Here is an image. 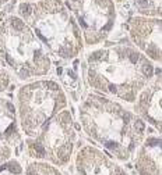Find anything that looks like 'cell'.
<instances>
[{
    "mask_svg": "<svg viewBox=\"0 0 162 175\" xmlns=\"http://www.w3.org/2000/svg\"><path fill=\"white\" fill-rule=\"evenodd\" d=\"M78 117L88 138L120 163L130 161L145 138V122L105 96L90 95L81 103Z\"/></svg>",
    "mask_w": 162,
    "mask_h": 175,
    "instance_id": "6da1fadb",
    "label": "cell"
},
{
    "mask_svg": "<svg viewBox=\"0 0 162 175\" xmlns=\"http://www.w3.org/2000/svg\"><path fill=\"white\" fill-rule=\"evenodd\" d=\"M154 75V65L130 43L108 45L87 57L90 86L124 101H134Z\"/></svg>",
    "mask_w": 162,
    "mask_h": 175,
    "instance_id": "7a4b0ae2",
    "label": "cell"
},
{
    "mask_svg": "<svg viewBox=\"0 0 162 175\" xmlns=\"http://www.w3.org/2000/svg\"><path fill=\"white\" fill-rule=\"evenodd\" d=\"M20 14L49 51L62 59H74L82 49L80 28L59 0H43L35 6L23 3Z\"/></svg>",
    "mask_w": 162,
    "mask_h": 175,
    "instance_id": "3957f363",
    "label": "cell"
},
{
    "mask_svg": "<svg viewBox=\"0 0 162 175\" xmlns=\"http://www.w3.org/2000/svg\"><path fill=\"white\" fill-rule=\"evenodd\" d=\"M0 65L20 79H29L48 74L52 61L46 46L28 24L10 17L0 24Z\"/></svg>",
    "mask_w": 162,
    "mask_h": 175,
    "instance_id": "277c9868",
    "label": "cell"
},
{
    "mask_svg": "<svg viewBox=\"0 0 162 175\" xmlns=\"http://www.w3.org/2000/svg\"><path fill=\"white\" fill-rule=\"evenodd\" d=\"M17 99L20 125L28 138L38 135L48 121L67 106L63 89L57 82L49 79L24 85L18 90Z\"/></svg>",
    "mask_w": 162,
    "mask_h": 175,
    "instance_id": "5b68a950",
    "label": "cell"
},
{
    "mask_svg": "<svg viewBox=\"0 0 162 175\" xmlns=\"http://www.w3.org/2000/svg\"><path fill=\"white\" fill-rule=\"evenodd\" d=\"M76 138L71 114L68 110H62L48 121L38 135L25 140V151L32 160L64 167L71 160Z\"/></svg>",
    "mask_w": 162,
    "mask_h": 175,
    "instance_id": "8992f818",
    "label": "cell"
},
{
    "mask_svg": "<svg viewBox=\"0 0 162 175\" xmlns=\"http://www.w3.org/2000/svg\"><path fill=\"white\" fill-rule=\"evenodd\" d=\"M68 10L76 14L88 45H96L109 35L115 22L112 0H68Z\"/></svg>",
    "mask_w": 162,
    "mask_h": 175,
    "instance_id": "52a82bcc",
    "label": "cell"
},
{
    "mask_svg": "<svg viewBox=\"0 0 162 175\" xmlns=\"http://www.w3.org/2000/svg\"><path fill=\"white\" fill-rule=\"evenodd\" d=\"M76 175H129L105 150L92 145H85L77 150L74 157Z\"/></svg>",
    "mask_w": 162,
    "mask_h": 175,
    "instance_id": "ba28073f",
    "label": "cell"
},
{
    "mask_svg": "<svg viewBox=\"0 0 162 175\" xmlns=\"http://www.w3.org/2000/svg\"><path fill=\"white\" fill-rule=\"evenodd\" d=\"M130 35L143 54L161 63V21L135 18L130 25Z\"/></svg>",
    "mask_w": 162,
    "mask_h": 175,
    "instance_id": "9c48e42d",
    "label": "cell"
},
{
    "mask_svg": "<svg viewBox=\"0 0 162 175\" xmlns=\"http://www.w3.org/2000/svg\"><path fill=\"white\" fill-rule=\"evenodd\" d=\"M134 110L143 121L155 126L161 132V76H158L138 93Z\"/></svg>",
    "mask_w": 162,
    "mask_h": 175,
    "instance_id": "30bf717a",
    "label": "cell"
},
{
    "mask_svg": "<svg viewBox=\"0 0 162 175\" xmlns=\"http://www.w3.org/2000/svg\"><path fill=\"white\" fill-rule=\"evenodd\" d=\"M134 170L137 175H161V136H148L134 151Z\"/></svg>",
    "mask_w": 162,
    "mask_h": 175,
    "instance_id": "8fae6325",
    "label": "cell"
},
{
    "mask_svg": "<svg viewBox=\"0 0 162 175\" xmlns=\"http://www.w3.org/2000/svg\"><path fill=\"white\" fill-rule=\"evenodd\" d=\"M0 142L11 147H17L21 143L15 107L13 101L6 97H0Z\"/></svg>",
    "mask_w": 162,
    "mask_h": 175,
    "instance_id": "7c38bea8",
    "label": "cell"
},
{
    "mask_svg": "<svg viewBox=\"0 0 162 175\" xmlns=\"http://www.w3.org/2000/svg\"><path fill=\"white\" fill-rule=\"evenodd\" d=\"M24 171H25V175H64L59 170V167L45 161H38V160L29 161L25 165Z\"/></svg>",
    "mask_w": 162,
    "mask_h": 175,
    "instance_id": "4fadbf2b",
    "label": "cell"
},
{
    "mask_svg": "<svg viewBox=\"0 0 162 175\" xmlns=\"http://www.w3.org/2000/svg\"><path fill=\"white\" fill-rule=\"evenodd\" d=\"M137 11L145 15H159L161 14V0H134Z\"/></svg>",
    "mask_w": 162,
    "mask_h": 175,
    "instance_id": "5bb4252c",
    "label": "cell"
},
{
    "mask_svg": "<svg viewBox=\"0 0 162 175\" xmlns=\"http://www.w3.org/2000/svg\"><path fill=\"white\" fill-rule=\"evenodd\" d=\"M0 175H25V171L17 159H9L0 164Z\"/></svg>",
    "mask_w": 162,
    "mask_h": 175,
    "instance_id": "9a60e30c",
    "label": "cell"
},
{
    "mask_svg": "<svg viewBox=\"0 0 162 175\" xmlns=\"http://www.w3.org/2000/svg\"><path fill=\"white\" fill-rule=\"evenodd\" d=\"M10 84H11L10 74L7 72V70H4V68L0 65V93L4 92L7 88L10 86Z\"/></svg>",
    "mask_w": 162,
    "mask_h": 175,
    "instance_id": "2e32d148",
    "label": "cell"
},
{
    "mask_svg": "<svg viewBox=\"0 0 162 175\" xmlns=\"http://www.w3.org/2000/svg\"><path fill=\"white\" fill-rule=\"evenodd\" d=\"M11 156H13V147L0 142V164L4 163L6 160H9V159H11Z\"/></svg>",
    "mask_w": 162,
    "mask_h": 175,
    "instance_id": "e0dca14e",
    "label": "cell"
},
{
    "mask_svg": "<svg viewBox=\"0 0 162 175\" xmlns=\"http://www.w3.org/2000/svg\"><path fill=\"white\" fill-rule=\"evenodd\" d=\"M6 1H7V0H0V6H1V4H4Z\"/></svg>",
    "mask_w": 162,
    "mask_h": 175,
    "instance_id": "ac0fdd59",
    "label": "cell"
}]
</instances>
